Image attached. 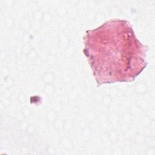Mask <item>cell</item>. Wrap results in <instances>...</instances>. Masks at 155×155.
Returning a JSON list of instances; mask_svg holds the SVG:
<instances>
[{
    "mask_svg": "<svg viewBox=\"0 0 155 155\" xmlns=\"http://www.w3.org/2000/svg\"><path fill=\"white\" fill-rule=\"evenodd\" d=\"M85 54L97 83L133 81L144 68L143 45L125 21H112L88 31Z\"/></svg>",
    "mask_w": 155,
    "mask_h": 155,
    "instance_id": "6da1fadb",
    "label": "cell"
}]
</instances>
